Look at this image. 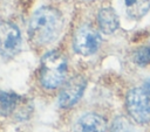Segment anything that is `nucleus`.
Segmentation results:
<instances>
[{
    "label": "nucleus",
    "instance_id": "obj_1",
    "mask_svg": "<svg viewBox=\"0 0 150 132\" xmlns=\"http://www.w3.org/2000/svg\"><path fill=\"white\" fill-rule=\"evenodd\" d=\"M63 28V16L54 7L42 6L34 12L28 23V35L33 43L46 46L53 43Z\"/></svg>",
    "mask_w": 150,
    "mask_h": 132
},
{
    "label": "nucleus",
    "instance_id": "obj_2",
    "mask_svg": "<svg viewBox=\"0 0 150 132\" xmlns=\"http://www.w3.org/2000/svg\"><path fill=\"white\" fill-rule=\"evenodd\" d=\"M67 75V58L56 50H50L41 58L40 81L46 89L60 86Z\"/></svg>",
    "mask_w": 150,
    "mask_h": 132
},
{
    "label": "nucleus",
    "instance_id": "obj_3",
    "mask_svg": "<svg viewBox=\"0 0 150 132\" xmlns=\"http://www.w3.org/2000/svg\"><path fill=\"white\" fill-rule=\"evenodd\" d=\"M127 110L135 121L139 124L150 121V96L143 88H134L128 92Z\"/></svg>",
    "mask_w": 150,
    "mask_h": 132
},
{
    "label": "nucleus",
    "instance_id": "obj_4",
    "mask_svg": "<svg viewBox=\"0 0 150 132\" xmlns=\"http://www.w3.org/2000/svg\"><path fill=\"white\" fill-rule=\"evenodd\" d=\"M101 42V35L94 27L90 25H82L74 34L73 47L77 54L82 56H89L97 51Z\"/></svg>",
    "mask_w": 150,
    "mask_h": 132
},
{
    "label": "nucleus",
    "instance_id": "obj_5",
    "mask_svg": "<svg viewBox=\"0 0 150 132\" xmlns=\"http://www.w3.org/2000/svg\"><path fill=\"white\" fill-rule=\"evenodd\" d=\"M21 44L22 39L18 26L9 21L0 22V55L12 58L20 51Z\"/></svg>",
    "mask_w": 150,
    "mask_h": 132
},
{
    "label": "nucleus",
    "instance_id": "obj_6",
    "mask_svg": "<svg viewBox=\"0 0 150 132\" xmlns=\"http://www.w3.org/2000/svg\"><path fill=\"white\" fill-rule=\"evenodd\" d=\"M87 85V81L82 76L71 77L62 88L59 95V105L61 107H70L76 104L82 97L84 89Z\"/></svg>",
    "mask_w": 150,
    "mask_h": 132
},
{
    "label": "nucleus",
    "instance_id": "obj_7",
    "mask_svg": "<svg viewBox=\"0 0 150 132\" xmlns=\"http://www.w3.org/2000/svg\"><path fill=\"white\" fill-rule=\"evenodd\" d=\"M105 120L96 113H86L81 116L74 125V132H105Z\"/></svg>",
    "mask_w": 150,
    "mask_h": 132
},
{
    "label": "nucleus",
    "instance_id": "obj_8",
    "mask_svg": "<svg viewBox=\"0 0 150 132\" xmlns=\"http://www.w3.org/2000/svg\"><path fill=\"white\" fill-rule=\"evenodd\" d=\"M97 22L101 32L104 34H112L120 26L118 15L111 7H105L98 11Z\"/></svg>",
    "mask_w": 150,
    "mask_h": 132
},
{
    "label": "nucleus",
    "instance_id": "obj_9",
    "mask_svg": "<svg viewBox=\"0 0 150 132\" xmlns=\"http://www.w3.org/2000/svg\"><path fill=\"white\" fill-rule=\"evenodd\" d=\"M21 97L12 91H0V117L12 114L19 106Z\"/></svg>",
    "mask_w": 150,
    "mask_h": 132
},
{
    "label": "nucleus",
    "instance_id": "obj_10",
    "mask_svg": "<svg viewBox=\"0 0 150 132\" xmlns=\"http://www.w3.org/2000/svg\"><path fill=\"white\" fill-rule=\"evenodd\" d=\"M122 2L131 19H139L150 9V0H122Z\"/></svg>",
    "mask_w": 150,
    "mask_h": 132
},
{
    "label": "nucleus",
    "instance_id": "obj_11",
    "mask_svg": "<svg viewBox=\"0 0 150 132\" xmlns=\"http://www.w3.org/2000/svg\"><path fill=\"white\" fill-rule=\"evenodd\" d=\"M132 61L141 65H148L150 64V47H141L132 54Z\"/></svg>",
    "mask_w": 150,
    "mask_h": 132
},
{
    "label": "nucleus",
    "instance_id": "obj_12",
    "mask_svg": "<svg viewBox=\"0 0 150 132\" xmlns=\"http://www.w3.org/2000/svg\"><path fill=\"white\" fill-rule=\"evenodd\" d=\"M110 132H132V126L127 118L120 116L114 119Z\"/></svg>",
    "mask_w": 150,
    "mask_h": 132
},
{
    "label": "nucleus",
    "instance_id": "obj_13",
    "mask_svg": "<svg viewBox=\"0 0 150 132\" xmlns=\"http://www.w3.org/2000/svg\"><path fill=\"white\" fill-rule=\"evenodd\" d=\"M143 89H144V91L150 96V78L144 83V86H143Z\"/></svg>",
    "mask_w": 150,
    "mask_h": 132
}]
</instances>
